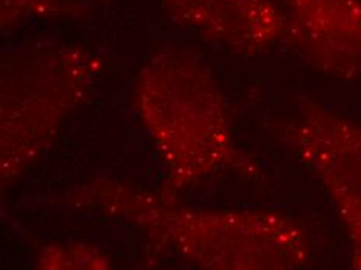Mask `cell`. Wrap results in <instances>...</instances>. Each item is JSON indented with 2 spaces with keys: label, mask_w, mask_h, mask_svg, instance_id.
<instances>
[{
  "label": "cell",
  "mask_w": 361,
  "mask_h": 270,
  "mask_svg": "<svg viewBox=\"0 0 361 270\" xmlns=\"http://www.w3.org/2000/svg\"><path fill=\"white\" fill-rule=\"evenodd\" d=\"M69 196L75 208L131 225L200 270H302L312 258L304 225L277 210L197 208L104 177L82 180Z\"/></svg>",
  "instance_id": "6da1fadb"
},
{
  "label": "cell",
  "mask_w": 361,
  "mask_h": 270,
  "mask_svg": "<svg viewBox=\"0 0 361 270\" xmlns=\"http://www.w3.org/2000/svg\"><path fill=\"white\" fill-rule=\"evenodd\" d=\"M276 137L322 185L361 270V122L314 100L299 104Z\"/></svg>",
  "instance_id": "277c9868"
},
{
  "label": "cell",
  "mask_w": 361,
  "mask_h": 270,
  "mask_svg": "<svg viewBox=\"0 0 361 270\" xmlns=\"http://www.w3.org/2000/svg\"><path fill=\"white\" fill-rule=\"evenodd\" d=\"M131 106L162 171L161 191L179 196L231 171L257 174L237 141L220 79L195 51L149 55L134 75Z\"/></svg>",
  "instance_id": "7a4b0ae2"
},
{
  "label": "cell",
  "mask_w": 361,
  "mask_h": 270,
  "mask_svg": "<svg viewBox=\"0 0 361 270\" xmlns=\"http://www.w3.org/2000/svg\"><path fill=\"white\" fill-rule=\"evenodd\" d=\"M283 39L313 70L361 79V0H285Z\"/></svg>",
  "instance_id": "5b68a950"
},
{
  "label": "cell",
  "mask_w": 361,
  "mask_h": 270,
  "mask_svg": "<svg viewBox=\"0 0 361 270\" xmlns=\"http://www.w3.org/2000/svg\"><path fill=\"white\" fill-rule=\"evenodd\" d=\"M32 270H116V267L97 245L66 241L45 245Z\"/></svg>",
  "instance_id": "ba28073f"
},
{
  "label": "cell",
  "mask_w": 361,
  "mask_h": 270,
  "mask_svg": "<svg viewBox=\"0 0 361 270\" xmlns=\"http://www.w3.org/2000/svg\"><path fill=\"white\" fill-rule=\"evenodd\" d=\"M112 0H0V28L4 33L30 22H66L92 16Z\"/></svg>",
  "instance_id": "52a82bcc"
},
{
  "label": "cell",
  "mask_w": 361,
  "mask_h": 270,
  "mask_svg": "<svg viewBox=\"0 0 361 270\" xmlns=\"http://www.w3.org/2000/svg\"><path fill=\"white\" fill-rule=\"evenodd\" d=\"M102 59L77 44L39 41L6 50L0 63L2 190L32 169L85 106Z\"/></svg>",
  "instance_id": "3957f363"
},
{
  "label": "cell",
  "mask_w": 361,
  "mask_h": 270,
  "mask_svg": "<svg viewBox=\"0 0 361 270\" xmlns=\"http://www.w3.org/2000/svg\"><path fill=\"white\" fill-rule=\"evenodd\" d=\"M173 24L229 53L255 56L283 39L276 0H157Z\"/></svg>",
  "instance_id": "8992f818"
}]
</instances>
